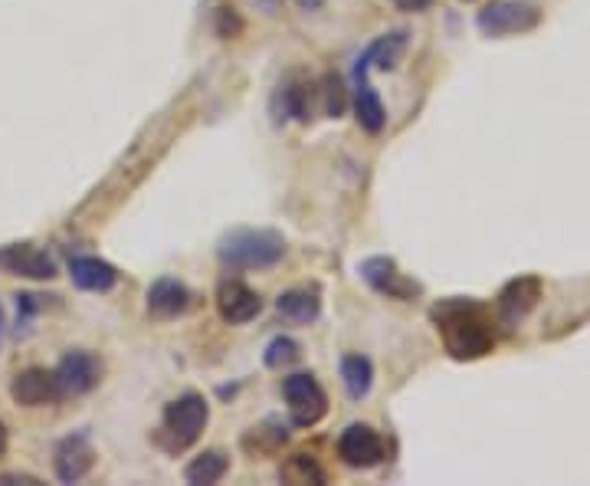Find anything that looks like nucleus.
<instances>
[{
	"mask_svg": "<svg viewBox=\"0 0 590 486\" xmlns=\"http://www.w3.org/2000/svg\"><path fill=\"white\" fill-rule=\"evenodd\" d=\"M434 322L440 329V339L450 352V359L456 362H476L482 356H489L495 349V333L492 322L482 312L479 302L473 299H443L440 306H434Z\"/></svg>",
	"mask_w": 590,
	"mask_h": 486,
	"instance_id": "nucleus-1",
	"label": "nucleus"
},
{
	"mask_svg": "<svg viewBox=\"0 0 590 486\" xmlns=\"http://www.w3.org/2000/svg\"><path fill=\"white\" fill-rule=\"evenodd\" d=\"M217 257L230 270H266L286 257V237L276 230H230L217 244Z\"/></svg>",
	"mask_w": 590,
	"mask_h": 486,
	"instance_id": "nucleus-2",
	"label": "nucleus"
},
{
	"mask_svg": "<svg viewBox=\"0 0 590 486\" xmlns=\"http://www.w3.org/2000/svg\"><path fill=\"white\" fill-rule=\"evenodd\" d=\"M208 421H211V408H208L204 395L187 391V395L174 398L164 408V424H161V437H167V450H184V447L197 444Z\"/></svg>",
	"mask_w": 590,
	"mask_h": 486,
	"instance_id": "nucleus-3",
	"label": "nucleus"
},
{
	"mask_svg": "<svg viewBox=\"0 0 590 486\" xmlns=\"http://www.w3.org/2000/svg\"><path fill=\"white\" fill-rule=\"evenodd\" d=\"M541 24V8L531 0H492L476 17V27L482 37H509V34H528Z\"/></svg>",
	"mask_w": 590,
	"mask_h": 486,
	"instance_id": "nucleus-4",
	"label": "nucleus"
},
{
	"mask_svg": "<svg viewBox=\"0 0 590 486\" xmlns=\"http://www.w3.org/2000/svg\"><path fill=\"white\" fill-rule=\"evenodd\" d=\"M283 395H286L296 427H315L328 414V398H325L322 385L315 382V375H309V372L289 375L283 382Z\"/></svg>",
	"mask_w": 590,
	"mask_h": 486,
	"instance_id": "nucleus-5",
	"label": "nucleus"
},
{
	"mask_svg": "<svg viewBox=\"0 0 590 486\" xmlns=\"http://www.w3.org/2000/svg\"><path fill=\"white\" fill-rule=\"evenodd\" d=\"M53 378H57L60 398L89 395L102 378V359L86 349H73L60 359V365L53 369Z\"/></svg>",
	"mask_w": 590,
	"mask_h": 486,
	"instance_id": "nucleus-6",
	"label": "nucleus"
},
{
	"mask_svg": "<svg viewBox=\"0 0 590 486\" xmlns=\"http://www.w3.org/2000/svg\"><path fill=\"white\" fill-rule=\"evenodd\" d=\"M338 457L341 463L354 466V470H371L387 457L384 437L367 427V424H348L338 437Z\"/></svg>",
	"mask_w": 590,
	"mask_h": 486,
	"instance_id": "nucleus-7",
	"label": "nucleus"
},
{
	"mask_svg": "<svg viewBox=\"0 0 590 486\" xmlns=\"http://www.w3.org/2000/svg\"><path fill=\"white\" fill-rule=\"evenodd\" d=\"M357 273L371 289H377L380 296H390V299H414L420 292V283L407 279L390 257H367L357 266Z\"/></svg>",
	"mask_w": 590,
	"mask_h": 486,
	"instance_id": "nucleus-8",
	"label": "nucleus"
},
{
	"mask_svg": "<svg viewBox=\"0 0 590 486\" xmlns=\"http://www.w3.org/2000/svg\"><path fill=\"white\" fill-rule=\"evenodd\" d=\"M0 270L24 279H53L57 260L37 244H8L0 247Z\"/></svg>",
	"mask_w": 590,
	"mask_h": 486,
	"instance_id": "nucleus-9",
	"label": "nucleus"
},
{
	"mask_svg": "<svg viewBox=\"0 0 590 486\" xmlns=\"http://www.w3.org/2000/svg\"><path fill=\"white\" fill-rule=\"evenodd\" d=\"M96 463V450L89 444V434L79 431V434H70L57 444V453H53V470H57V479L63 483H76L83 479Z\"/></svg>",
	"mask_w": 590,
	"mask_h": 486,
	"instance_id": "nucleus-10",
	"label": "nucleus"
},
{
	"mask_svg": "<svg viewBox=\"0 0 590 486\" xmlns=\"http://www.w3.org/2000/svg\"><path fill=\"white\" fill-rule=\"evenodd\" d=\"M263 309V299L256 289H250L247 283L240 279H227L221 283L217 289V312L224 322H230V326H247V322H253Z\"/></svg>",
	"mask_w": 590,
	"mask_h": 486,
	"instance_id": "nucleus-11",
	"label": "nucleus"
},
{
	"mask_svg": "<svg viewBox=\"0 0 590 486\" xmlns=\"http://www.w3.org/2000/svg\"><path fill=\"white\" fill-rule=\"evenodd\" d=\"M11 398L17 404H24V408H43V404L63 401L60 388H57V378L47 369H24V372H17L14 382H11Z\"/></svg>",
	"mask_w": 590,
	"mask_h": 486,
	"instance_id": "nucleus-12",
	"label": "nucleus"
},
{
	"mask_svg": "<svg viewBox=\"0 0 590 486\" xmlns=\"http://www.w3.org/2000/svg\"><path fill=\"white\" fill-rule=\"evenodd\" d=\"M538 299H541V279L538 276H518L499 292L495 306H499V315H502L505 326H515V322H522L538 306Z\"/></svg>",
	"mask_w": 590,
	"mask_h": 486,
	"instance_id": "nucleus-13",
	"label": "nucleus"
},
{
	"mask_svg": "<svg viewBox=\"0 0 590 486\" xmlns=\"http://www.w3.org/2000/svg\"><path fill=\"white\" fill-rule=\"evenodd\" d=\"M354 115H357V125L371 135H377L384 125H387V112H384V102L380 96L374 92L371 79H367V70L354 63Z\"/></svg>",
	"mask_w": 590,
	"mask_h": 486,
	"instance_id": "nucleus-14",
	"label": "nucleus"
},
{
	"mask_svg": "<svg viewBox=\"0 0 590 486\" xmlns=\"http://www.w3.org/2000/svg\"><path fill=\"white\" fill-rule=\"evenodd\" d=\"M276 312L296 326H309L322 315V292L315 286H296L276 299Z\"/></svg>",
	"mask_w": 590,
	"mask_h": 486,
	"instance_id": "nucleus-15",
	"label": "nucleus"
},
{
	"mask_svg": "<svg viewBox=\"0 0 590 486\" xmlns=\"http://www.w3.org/2000/svg\"><path fill=\"white\" fill-rule=\"evenodd\" d=\"M70 276L86 292H109L118 283L115 266L99 260V257H76V260H70Z\"/></svg>",
	"mask_w": 590,
	"mask_h": 486,
	"instance_id": "nucleus-16",
	"label": "nucleus"
},
{
	"mask_svg": "<svg viewBox=\"0 0 590 486\" xmlns=\"http://www.w3.org/2000/svg\"><path fill=\"white\" fill-rule=\"evenodd\" d=\"M187 306H190V289L177 279H158L148 289V312L154 319H174L187 312Z\"/></svg>",
	"mask_w": 590,
	"mask_h": 486,
	"instance_id": "nucleus-17",
	"label": "nucleus"
},
{
	"mask_svg": "<svg viewBox=\"0 0 590 486\" xmlns=\"http://www.w3.org/2000/svg\"><path fill=\"white\" fill-rule=\"evenodd\" d=\"M404 50H407V30H393V34H384V37H377L354 63L357 66H364L367 73L377 66V70H393L401 63V57H404Z\"/></svg>",
	"mask_w": 590,
	"mask_h": 486,
	"instance_id": "nucleus-18",
	"label": "nucleus"
},
{
	"mask_svg": "<svg viewBox=\"0 0 590 486\" xmlns=\"http://www.w3.org/2000/svg\"><path fill=\"white\" fill-rule=\"evenodd\" d=\"M318 96V89L305 79V76H289L279 92H276V102H283V115L279 119H299V122H309L312 119V99Z\"/></svg>",
	"mask_w": 590,
	"mask_h": 486,
	"instance_id": "nucleus-19",
	"label": "nucleus"
},
{
	"mask_svg": "<svg viewBox=\"0 0 590 486\" xmlns=\"http://www.w3.org/2000/svg\"><path fill=\"white\" fill-rule=\"evenodd\" d=\"M227 470H230L227 453H221V450H204L201 457H193V460L184 466V479L193 483V486H211V483H221Z\"/></svg>",
	"mask_w": 590,
	"mask_h": 486,
	"instance_id": "nucleus-20",
	"label": "nucleus"
},
{
	"mask_svg": "<svg viewBox=\"0 0 590 486\" xmlns=\"http://www.w3.org/2000/svg\"><path fill=\"white\" fill-rule=\"evenodd\" d=\"M341 382H344V391L351 401H361L371 395V385H374V365L371 359L364 356H344L341 359Z\"/></svg>",
	"mask_w": 590,
	"mask_h": 486,
	"instance_id": "nucleus-21",
	"label": "nucleus"
},
{
	"mask_svg": "<svg viewBox=\"0 0 590 486\" xmlns=\"http://www.w3.org/2000/svg\"><path fill=\"white\" fill-rule=\"evenodd\" d=\"M279 479H286V483H292V486H305V483L322 486L328 476H325L322 463H318L312 453H292V457L279 466Z\"/></svg>",
	"mask_w": 590,
	"mask_h": 486,
	"instance_id": "nucleus-22",
	"label": "nucleus"
},
{
	"mask_svg": "<svg viewBox=\"0 0 590 486\" xmlns=\"http://www.w3.org/2000/svg\"><path fill=\"white\" fill-rule=\"evenodd\" d=\"M318 99H322V109H325V115H328V119H341V115H344V109H348V89H344L341 76L328 73V76L322 79Z\"/></svg>",
	"mask_w": 590,
	"mask_h": 486,
	"instance_id": "nucleus-23",
	"label": "nucleus"
},
{
	"mask_svg": "<svg viewBox=\"0 0 590 486\" xmlns=\"http://www.w3.org/2000/svg\"><path fill=\"white\" fill-rule=\"evenodd\" d=\"M299 356H302V346H299L296 339H289V336H279V339H273V342L266 346L263 362H266V369H276V372H279V369L296 365Z\"/></svg>",
	"mask_w": 590,
	"mask_h": 486,
	"instance_id": "nucleus-24",
	"label": "nucleus"
},
{
	"mask_svg": "<svg viewBox=\"0 0 590 486\" xmlns=\"http://www.w3.org/2000/svg\"><path fill=\"white\" fill-rule=\"evenodd\" d=\"M434 4V0H393V8L398 11H407V14H420Z\"/></svg>",
	"mask_w": 590,
	"mask_h": 486,
	"instance_id": "nucleus-25",
	"label": "nucleus"
},
{
	"mask_svg": "<svg viewBox=\"0 0 590 486\" xmlns=\"http://www.w3.org/2000/svg\"><path fill=\"white\" fill-rule=\"evenodd\" d=\"M11 483H27V486H37L40 479H37V476H27V473H4V476H0V486H11Z\"/></svg>",
	"mask_w": 590,
	"mask_h": 486,
	"instance_id": "nucleus-26",
	"label": "nucleus"
},
{
	"mask_svg": "<svg viewBox=\"0 0 590 486\" xmlns=\"http://www.w3.org/2000/svg\"><path fill=\"white\" fill-rule=\"evenodd\" d=\"M253 4H256V8H263L266 14H276V11H279V4H283V0H253Z\"/></svg>",
	"mask_w": 590,
	"mask_h": 486,
	"instance_id": "nucleus-27",
	"label": "nucleus"
},
{
	"mask_svg": "<svg viewBox=\"0 0 590 486\" xmlns=\"http://www.w3.org/2000/svg\"><path fill=\"white\" fill-rule=\"evenodd\" d=\"M8 444H11V437H8V424H4V421H0V457H4V453H8Z\"/></svg>",
	"mask_w": 590,
	"mask_h": 486,
	"instance_id": "nucleus-28",
	"label": "nucleus"
},
{
	"mask_svg": "<svg viewBox=\"0 0 590 486\" xmlns=\"http://www.w3.org/2000/svg\"><path fill=\"white\" fill-rule=\"evenodd\" d=\"M4 329H8V322H4V309H0V342H4Z\"/></svg>",
	"mask_w": 590,
	"mask_h": 486,
	"instance_id": "nucleus-29",
	"label": "nucleus"
},
{
	"mask_svg": "<svg viewBox=\"0 0 590 486\" xmlns=\"http://www.w3.org/2000/svg\"><path fill=\"white\" fill-rule=\"evenodd\" d=\"M299 4H302V8H318L322 0H299Z\"/></svg>",
	"mask_w": 590,
	"mask_h": 486,
	"instance_id": "nucleus-30",
	"label": "nucleus"
}]
</instances>
